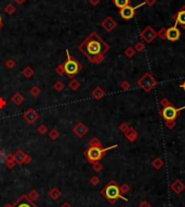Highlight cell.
Instances as JSON below:
<instances>
[{"label":"cell","instance_id":"obj_1","mask_svg":"<svg viewBox=\"0 0 185 207\" xmlns=\"http://www.w3.org/2000/svg\"><path fill=\"white\" fill-rule=\"evenodd\" d=\"M79 50L88 58L90 62L99 64L104 60L105 54L109 50V46L97 33H91L80 44Z\"/></svg>","mask_w":185,"mask_h":207},{"label":"cell","instance_id":"obj_2","mask_svg":"<svg viewBox=\"0 0 185 207\" xmlns=\"http://www.w3.org/2000/svg\"><path fill=\"white\" fill-rule=\"evenodd\" d=\"M115 147H118V145H113V147H103L100 141L98 140L97 138H94L92 140V142L90 143V145H89L85 155H86L87 159H88L90 163L94 164V163H98L100 159H102V157L105 155L106 151L115 149Z\"/></svg>","mask_w":185,"mask_h":207},{"label":"cell","instance_id":"obj_3","mask_svg":"<svg viewBox=\"0 0 185 207\" xmlns=\"http://www.w3.org/2000/svg\"><path fill=\"white\" fill-rule=\"evenodd\" d=\"M102 193L105 196V199H106L111 204L116 203L119 199H122L123 201H127V199L121 196L122 188L119 187V185L117 184L116 181H111V182L103 189Z\"/></svg>","mask_w":185,"mask_h":207},{"label":"cell","instance_id":"obj_4","mask_svg":"<svg viewBox=\"0 0 185 207\" xmlns=\"http://www.w3.org/2000/svg\"><path fill=\"white\" fill-rule=\"evenodd\" d=\"M61 67H62L63 72H64L67 76H74V75L78 74V73L80 72L81 64L77 60L72 59L69 54H67V60L65 61V63Z\"/></svg>","mask_w":185,"mask_h":207},{"label":"cell","instance_id":"obj_5","mask_svg":"<svg viewBox=\"0 0 185 207\" xmlns=\"http://www.w3.org/2000/svg\"><path fill=\"white\" fill-rule=\"evenodd\" d=\"M157 80L154 78V76L151 73H145L141 78L138 80V85L145 92H149L152 89H154L157 86Z\"/></svg>","mask_w":185,"mask_h":207},{"label":"cell","instance_id":"obj_6","mask_svg":"<svg viewBox=\"0 0 185 207\" xmlns=\"http://www.w3.org/2000/svg\"><path fill=\"white\" fill-rule=\"evenodd\" d=\"M185 109V106H182V107H179V109H175L172 104L170 105H167L162 109V111L160 112L161 116L165 118V121H175L178 116H179L180 112L183 111Z\"/></svg>","mask_w":185,"mask_h":207},{"label":"cell","instance_id":"obj_7","mask_svg":"<svg viewBox=\"0 0 185 207\" xmlns=\"http://www.w3.org/2000/svg\"><path fill=\"white\" fill-rule=\"evenodd\" d=\"M157 36H158V35H157V32L152 26H146L145 29L141 33V37L147 42V44H151L152 41L155 40Z\"/></svg>","mask_w":185,"mask_h":207},{"label":"cell","instance_id":"obj_8","mask_svg":"<svg viewBox=\"0 0 185 207\" xmlns=\"http://www.w3.org/2000/svg\"><path fill=\"white\" fill-rule=\"evenodd\" d=\"M11 207H38V206L29 199V196L22 195V196H20L16 199L15 203Z\"/></svg>","mask_w":185,"mask_h":207},{"label":"cell","instance_id":"obj_9","mask_svg":"<svg viewBox=\"0 0 185 207\" xmlns=\"http://www.w3.org/2000/svg\"><path fill=\"white\" fill-rule=\"evenodd\" d=\"M181 36V32L177 26H172L167 28V32H166V37H167L168 40L170 41H177L178 39Z\"/></svg>","mask_w":185,"mask_h":207},{"label":"cell","instance_id":"obj_10","mask_svg":"<svg viewBox=\"0 0 185 207\" xmlns=\"http://www.w3.org/2000/svg\"><path fill=\"white\" fill-rule=\"evenodd\" d=\"M135 15V8L131 6H127L120 9V16L125 20H131Z\"/></svg>","mask_w":185,"mask_h":207},{"label":"cell","instance_id":"obj_11","mask_svg":"<svg viewBox=\"0 0 185 207\" xmlns=\"http://www.w3.org/2000/svg\"><path fill=\"white\" fill-rule=\"evenodd\" d=\"M102 26L104 27V29L107 30V32H112V30L115 29V27L117 26V23L115 22V20H113L111 16H108V18H106L102 22Z\"/></svg>","mask_w":185,"mask_h":207},{"label":"cell","instance_id":"obj_12","mask_svg":"<svg viewBox=\"0 0 185 207\" xmlns=\"http://www.w3.org/2000/svg\"><path fill=\"white\" fill-rule=\"evenodd\" d=\"M178 23L181 24L182 26L185 28V7H183V8H182L181 10L178 12L177 18H175V25L174 26H177Z\"/></svg>","mask_w":185,"mask_h":207},{"label":"cell","instance_id":"obj_13","mask_svg":"<svg viewBox=\"0 0 185 207\" xmlns=\"http://www.w3.org/2000/svg\"><path fill=\"white\" fill-rule=\"evenodd\" d=\"M125 136L128 138V140L130 141V142H134V141L137 140V138H138V132L135 131V129L129 127L128 130L125 132Z\"/></svg>","mask_w":185,"mask_h":207},{"label":"cell","instance_id":"obj_14","mask_svg":"<svg viewBox=\"0 0 185 207\" xmlns=\"http://www.w3.org/2000/svg\"><path fill=\"white\" fill-rule=\"evenodd\" d=\"M172 189L174 190L175 193H181L182 190L184 189V185H183V183H182V181H180V180L175 181L172 184Z\"/></svg>","mask_w":185,"mask_h":207},{"label":"cell","instance_id":"obj_15","mask_svg":"<svg viewBox=\"0 0 185 207\" xmlns=\"http://www.w3.org/2000/svg\"><path fill=\"white\" fill-rule=\"evenodd\" d=\"M114 3H115V6H116L117 8L122 9V8H125V7L129 6L130 0H114Z\"/></svg>","mask_w":185,"mask_h":207},{"label":"cell","instance_id":"obj_16","mask_svg":"<svg viewBox=\"0 0 185 207\" xmlns=\"http://www.w3.org/2000/svg\"><path fill=\"white\" fill-rule=\"evenodd\" d=\"M87 130H88V129H87L86 127L83 126V125H81V124L78 125L77 127H75V129H74L75 132H76L77 135H79V136H83L87 132Z\"/></svg>","mask_w":185,"mask_h":207},{"label":"cell","instance_id":"obj_17","mask_svg":"<svg viewBox=\"0 0 185 207\" xmlns=\"http://www.w3.org/2000/svg\"><path fill=\"white\" fill-rule=\"evenodd\" d=\"M104 96H105V92L100 88V87H98V88L93 91V97L97 98V99H101L102 97H104Z\"/></svg>","mask_w":185,"mask_h":207},{"label":"cell","instance_id":"obj_18","mask_svg":"<svg viewBox=\"0 0 185 207\" xmlns=\"http://www.w3.org/2000/svg\"><path fill=\"white\" fill-rule=\"evenodd\" d=\"M125 54H126V56H128V58H132V56H134V54H135L134 48H132V47H129L127 50L125 51Z\"/></svg>","mask_w":185,"mask_h":207},{"label":"cell","instance_id":"obj_19","mask_svg":"<svg viewBox=\"0 0 185 207\" xmlns=\"http://www.w3.org/2000/svg\"><path fill=\"white\" fill-rule=\"evenodd\" d=\"M144 49H145V44H143V42H137V44H135V47H134L135 51H138V52H142Z\"/></svg>","mask_w":185,"mask_h":207},{"label":"cell","instance_id":"obj_20","mask_svg":"<svg viewBox=\"0 0 185 207\" xmlns=\"http://www.w3.org/2000/svg\"><path fill=\"white\" fill-rule=\"evenodd\" d=\"M153 165L155 166V168H156V169H160L161 167H162V165H163V162L161 161V159L158 157V158H156L155 161L153 162Z\"/></svg>","mask_w":185,"mask_h":207},{"label":"cell","instance_id":"obj_21","mask_svg":"<svg viewBox=\"0 0 185 207\" xmlns=\"http://www.w3.org/2000/svg\"><path fill=\"white\" fill-rule=\"evenodd\" d=\"M155 3H156V0H145L144 2H142V3H140L139 6L134 7V8H135V9H138V8H139V7L143 6V4H147V6H149V7H153Z\"/></svg>","mask_w":185,"mask_h":207},{"label":"cell","instance_id":"obj_22","mask_svg":"<svg viewBox=\"0 0 185 207\" xmlns=\"http://www.w3.org/2000/svg\"><path fill=\"white\" fill-rule=\"evenodd\" d=\"M166 32H167V28H161V29L157 33V35H158L161 39H167V37H166Z\"/></svg>","mask_w":185,"mask_h":207},{"label":"cell","instance_id":"obj_23","mask_svg":"<svg viewBox=\"0 0 185 207\" xmlns=\"http://www.w3.org/2000/svg\"><path fill=\"white\" fill-rule=\"evenodd\" d=\"M4 10H6L7 13L12 14L15 11V8H14V6H13V4H8V6L6 7V9H4Z\"/></svg>","mask_w":185,"mask_h":207},{"label":"cell","instance_id":"obj_24","mask_svg":"<svg viewBox=\"0 0 185 207\" xmlns=\"http://www.w3.org/2000/svg\"><path fill=\"white\" fill-rule=\"evenodd\" d=\"M159 104L162 105V106L165 107V106H167V105H170L171 102L169 100H167V99H161V100L159 101Z\"/></svg>","mask_w":185,"mask_h":207},{"label":"cell","instance_id":"obj_25","mask_svg":"<svg viewBox=\"0 0 185 207\" xmlns=\"http://www.w3.org/2000/svg\"><path fill=\"white\" fill-rule=\"evenodd\" d=\"M166 126L169 129H173L175 126V121H166Z\"/></svg>","mask_w":185,"mask_h":207},{"label":"cell","instance_id":"obj_26","mask_svg":"<svg viewBox=\"0 0 185 207\" xmlns=\"http://www.w3.org/2000/svg\"><path fill=\"white\" fill-rule=\"evenodd\" d=\"M121 88H122L123 90H128V89H130V85H129L128 81H123V83L121 84Z\"/></svg>","mask_w":185,"mask_h":207},{"label":"cell","instance_id":"obj_27","mask_svg":"<svg viewBox=\"0 0 185 207\" xmlns=\"http://www.w3.org/2000/svg\"><path fill=\"white\" fill-rule=\"evenodd\" d=\"M128 128H129L128 125H126V124H122L120 126V129H121V131H122V132H126V131L128 130Z\"/></svg>","mask_w":185,"mask_h":207},{"label":"cell","instance_id":"obj_28","mask_svg":"<svg viewBox=\"0 0 185 207\" xmlns=\"http://www.w3.org/2000/svg\"><path fill=\"white\" fill-rule=\"evenodd\" d=\"M90 3L92 6H97V4L100 3V0H90Z\"/></svg>","mask_w":185,"mask_h":207},{"label":"cell","instance_id":"obj_29","mask_svg":"<svg viewBox=\"0 0 185 207\" xmlns=\"http://www.w3.org/2000/svg\"><path fill=\"white\" fill-rule=\"evenodd\" d=\"M26 0H15V2H18V4H22L23 2H25Z\"/></svg>","mask_w":185,"mask_h":207},{"label":"cell","instance_id":"obj_30","mask_svg":"<svg viewBox=\"0 0 185 207\" xmlns=\"http://www.w3.org/2000/svg\"><path fill=\"white\" fill-rule=\"evenodd\" d=\"M61 207H72V206H71V205H69V204H68V203H64V204H63V205H62V206H61Z\"/></svg>","mask_w":185,"mask_h":207},{"label":"cell","instance_id":"obj_31","mask_svg":"<svg viewBox=\"0 0 185 207\" xmlns=\"http://www.w3.org/2000/svg\"><path fill=\"white\" fill-rule=\"evenodd\" d=\"M141 207H149V205L147 203H143L142 205H141Z\"/></svg>","mask_w":185,"mask_h":207},{"label":"cell","instance_id":"obj_32","mask_svg":"<svg viewBox=\"0 0 185 207\" xmlns=\"http://www.w3.org/2000/svg\"><path fill=\"white\" fill-rule=\"evenodd\" d=\"M181 87H182V89H183V90L185 91V81H184V83H183V84H182V85H181Z\"/></svg>","mask_w":185,"mask_h":207},{"label":"cell","instance_id":"obj_33","mask_svg":"<svg viewBox=\"0 0 185 207\" xmlns=\"http://www.w3.org/2000/svg\"><path fill=\"white\" fill-rule=\"evenodd\" d=\"M0 27H1V22H0Z\"/></svg>","mask_w":185,"mask_h":207}]
</instances>
